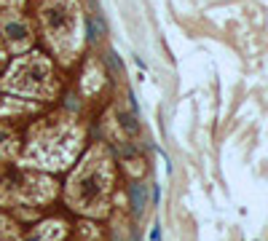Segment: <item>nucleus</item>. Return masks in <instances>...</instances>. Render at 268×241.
Instances as JSON below:
<instances>
[{"mask_svg": "<svg viewBox=\"0 0 268 241\" xmlns=\"http://www.w3.org/2000/svg\"><path fill=\"white\" fill-rule=\"evenodd\" d=\"M105 64H107V67L113 70V75H121V73H123V64H121V56L115 54V51H110V54L105 56Z\"/></svg>", "mask_w": 268, "mask_h": 241, "instance_id": "nucleus-4", "label": "nucleus"}, {"mask_svg": "<svg viewBox=\"0 0 268 241\" xmlns=\"http://www.w3.org/2000/svg\"><path fill=\"white\" fill-rule=\"evenodd\" d=\"M145 201H148L145 185H142V182H132V185H129V204H132L134 217H140V214L145 212Z\"/></svg>", "mask_w": 268, "mask_h": 241, "instance_id": "nucleus-2", "label": "nucleus"}, {"mask_svg": "<svg viewBox=\"0 0 268 241\" xmlns=\"http://www.w3.org/2000/svg\"><path fill=\"white\" fill-rule=\"evenodd\" d=\"M105 35H107V24H105L102 14H89V19H86V41L94 46V43H100Z\"/></svg>", "mask_w": 268, "mask_h": 241, "instance_id": "nucleus-1", "label": "nucleus"}, {"mask_svg": "<svg viewBox=\"0 0 268 241\" xmlns=\"http://www.w3.org/2000/svg\"><path fill=\"white\" fill-rule=\"evenodd\" d=\"M121 126L126 129L129 134H137V132H140V123H137V115H132V113H121Z\"/></svg>", "mask_w": 268, "mask_h": 241, "instance_id": "nucleus-3", "label": "nucleus"}]
</instances>
